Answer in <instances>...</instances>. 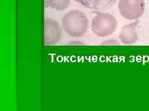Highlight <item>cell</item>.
I'll return each mask as SVG.
<instances>
[{"mask_svg": "<svg viewBox=\"0 0 149 111\" xmlns=\"http://www.w3.org/2000/svg\"><path fill=\"white\" fill-rule=\"evenodd\" d=\"M62 27L66 33L73 38L81 37L88 29V18L85 14L78 10H72L62 18Z\"/></svg>", "mask_w": 149, "mask_h": 111, "instance_id": "6da1fadb", "label": "cell"}, {"mask_svg": "<svg viewBox=\"0 0 149 111\" xmlns=\"http://www.w3.org/2000/svg\"><path fill=\"white\" fill-rule=\"evenodd\" d=\"M118 25L116 18L109 13L97 12L91 21V30L100 37L109 36L114 32Z\"/></svg>", "mask_w": 149, "mask_h": 111, "instance_id": "7a4b0ae2", "label": "cell"}, {"mask_svg": "<svg viewBox=\"0 0 149 111\" xmlns=\"http://www.w3.org/2000/svg\"><path fill=\"white\" fill-rule=\"evenodd\" d=\"M118 9L124 18L137 20L145 11V1L144 0H119Z\"/></svg>", "mask_w": 149, "mask_h": 111, "instance_id": "3957f363", "label": "cell"}, {"mask_svg": "<svg viewBox=\"0 0 149 111\" xmlns=\"http://www.w3.org/2000/svg\"><path fill=\"white\" fill-rule=\"evenodd\" d=\"M61 36L62 30L58 23L52 18L45 19L44 21V45H55L60 40Z\"/></svg>", "mask_w": 149, "mask_h": 111, "instance_id": "277c9868", "label": "cell"}, {"mask_svg": "<svg viewBox=\"0 0 149 111\" xmlns=\"http://www.w3.org/2000/svg\"><path fill=\"white\" fill-rule=\"evenodd\" d=\"M139 24V21L130 23L123 27L121 29L119 38L122 43L125 45H131L136 43L139 37L136 32V27Z\"/></svg>", "mask_w": 149, "mask_h": 111, "instance_id": "5b68a950", "label": "cell"}, {"mask_svg": "<svg viewBox=\"0 0 149 111\" xmlns=\"http://www.w3.org/2000/svg\"><path fill=\"white\" fill-rule=\"evenodd\" d=\"M83 6L92 10L102 11L108 10L117 1V0H74Z\"/></svg>", "mask_w": 149, "mask_h": 111, "instance_id": "8992f818", "label": "cell"}, {"mask_svg": "<svg viewBox=\"0 0 149 111\" xmlns=\"http://www.w3.org/2000/svg\"><path fill=\"white\" fill-rule=\"evenodd\" d=\"M70 4V0H44V6L57 11L67 9Z\"/></svg>", "mask_w": 149, "mask_h": 111, "instance_id": "52a82bcc", "label": "cell"}, {"mask_svg": "<svg viewBox=\"0 0 149 111\" xmlns=\"http://www.w3.org/2000/svg\"><path fill=\"white\" fill-rule=\"evenodd\" d=\"M101 45H120L119 41L116 40H108L102 42Z\"/></svg>", "mask_w": 149, "mask_h": 111, "instance_id": "ba28073f", "label": "cell"}]
</instances>
